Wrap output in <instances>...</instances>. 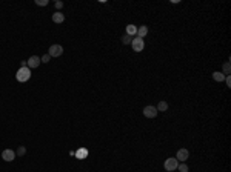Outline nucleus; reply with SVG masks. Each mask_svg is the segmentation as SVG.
I'll use <instances>...</instances> for the list:
<instances>
[{"label":"nucleus","instance_id":"nucleus-2","mask_svg":"<svg viewBox=\"0 0 231 172\" xmlns=\"http://www.w3.org/2000/svg\"><path fill=\"white\" fill-rule=\"evenodd\" d=\"M131 45H132V49H134L136 52H140L142 49H143L145 43H143V38L134 37V38H132V42H131Z\"/></svg>","mask_w":231,"mask_h":172},{"label":"nucleus","instance_id":"nucleus-5","mask_svg":"<svg viewBox=\"0 0 231 172\" xmlns=\"http://www.w3.org/2000/svg\"><path fill=\"white\" fill-rule=\"evenodd\" d=\"M157 112H159V111H157L154 106H145V108H143V115L148 117V118H154V117L157 115Z\"/></svg>","mask_w":231,"mask_h":172},{"label":"nucleus","instance_id":"nucleus-6","mask_svg":"<svg viewBox=\"0 0 231 172\" xmlns=\"http://www.w3.org/2000/svg\"><path fill=\"white\" fill-rule=\"evenodd\" d=\"M40 63H42V61H40V57L33 55V57H29V59H28V61H26V66L31 69V68H37Z\"/></svg>","mask_w":231,"mask_h":172},{"label":"nucleus","instance_id":"nucleus-19","mask_svg":"<svg viewBox=\"0 0 231 172\" xmlns=\"http://www.w3.org/2000/svg\"><path fill=\"white\" fill-rule=\"evenodd\" d=\"M230 76V63H225V66H224V76Z\"/></svg>","mask_w":231,"mask_h":172},{"label":"nucleus","instance_id":"nucleus-17","mask_svg":"<svg viewBox=\"0 0 231 172\" xmlns=\"http://www.w3.org/2000/svg\"><path fill=\"white\" fill-rule=\"evenodd\" d=\"M35 5H39V6H45V5H48V0H35Z\"/></svg>","mask_w":231,"mask_h":172},{"label":"nucleus","instance_id":"nucleus-13","mask_svg":"<svg viewBox=\"0 0 231 172\" xmlns=\"http://www.w3.org/2000/svg\"><path fill=\"white\" fill-rule=\"evenodd\" d=\"M213 78H214L216 82H224L225 80V76L222 72H219V71H216V72H213Z\"/></svg>","mask_w":231,"mask_h":172},{"label":"nucleus","instance_id":"nucleus-8","mask_svg":"<svg viewBox=\"0 0 231 172\" xmlns=\"http://www.w3.org/2000/svg\"><path fill=\"white\" fill-rule=\"evenodd\" d=\"M190 157V152L186 151V149H179V152H177V157H176V160L177 161H182V163H185V160Z\"/></svg>","mask_w":231,"mask_h":172},{"label":"nucleus","instance_id":"nucleus-22","mask_svg":"<svg viewBox=\"0 0 231 172\" xmlns=\"http://www.w3.org/2000/svg\"><path fill=\"white\" fill-rule=\"evenodd\" d=\"M56 8H57V9H60V8H63V2H56Z\"/></svg>","mask_w":231,"mask_h":172},{"label":"nucleus","instance_id":"nucleus-3","mask_svg":"<svg viewBox=\"0 0 231 172\" xmlns=\"http://www.w3.org/2000/svg\"><path fill=\"white\" fill-rule=\"evenodd\" d=\"M177 166H179V161L176 160V158H166L165 160V169L166 171H170V172H173V171H176L177 169Z\"/></svg>","mask_w":231,"mask_h":172},{"label":"nucleus","instance_id":"nucleus-21","mask_svg":"<svg viewBox=\"0 0 231 172\" xmlns=\"http://www.w3.org/2000/svg\"><path fill=\"white\" fill-rule=\"evenodd\" d=\"M225 82H226V86L231 88V77H230V76H226V77H225Z\"/></svg>","mask_w":231,"mask_h":172},{"label":"nucleus","instance_id":"nucleus-11","mask_svg":"<svg viewBox=\"0 0 231 172\" xmlns=\"http://www.w3.org/2000/svg\"><path fill=\"white\" fill-rule=\"evenodd\" d=\"M146 34H148V28H146V26H140V28H137V37L143 38Z\"/></svg>","mask_w":231,"mask_h":172},{"label":"nucleus","instance_id":"nucleus-14","mask_svg":"<svg viewBox=\"0 0 231 172\" xmlns=\"http://www.w3.org/2000/svg\"><path fill=\"white\" fill-rule=\"evenodd\" d=\"M156 109H157V111H160V112H165L168 109V103H166V101H160V103L157 105Z\"/></svg>","mask_w":231,"mask_h":172},{"label":"nucleus","instance_id":"nucleus-12","mask_svg":"<svg viewBox=\"0 0 231 172\" xmlns=\"http://www.w3.org/2000/svg\"><path fill=\"white\" fill-rule=\"evenodd\" d=\"M126 34H128V36H136V34H137V28H136V26L134 25H128L126 26Z\"/></svg>","mask_w":231,"mask_h":172},{"label":"nucleus","instance_id":"nucleus-7","mask_svg":"<svg viewBox=\"0 0 231 172\" xmlns=\"http://www.w3.org/2000/svg\"><path fill=\"white\" fill-rule=\"evenodd\" d=\"M2 158L5 161H12L16 158V152L12 151V149H5V151L2 152Z\"/></svg>","mask_w":231,"mask_h":172},{"label":"nucleus","instance_id":"nucleus-16","mask_svg":"<svg viewBox=\"0 0 231 172\" xmlns=\"http://www.w3.org/2000/svg\"><path fill=\"white\" fill-rule=\"evenodd\" d=\"M177 169H179L180 172H188V166H186L185 163H180V165L177 166Z\"/></svg>","mask_w":231,"mask_h":172},{"label":"nucleus","instance_id":"nucleus-4","mask_svg":"<svg viewBox=\"0 0 231 172\" xmlns=\"http://www.w3.org/2000/svg\"><path fill=\"white\" fill-rule=\"evenodd\" d=\"M48 54H50L51 57H59V55L63 54V48H62V45H51Z\"/></svg>","mask_w":231,"mask_h":172},{"label":"nucleus","instance_id":"nucleus-20","mask_svg":"<svg viewBox=\"0 0 231 172\" xmlns=\"http://www.w3.org/2000/svg\"><path fill=\"white\" fill-rule=\"evenodd\" d=\"M25 152H26V149H25V146H20V148H19V151H17V155H23Z\"/></svg>","mask_w":231,"mask_h":172},{"label":"nucleus","instance_id":"nucleus-18","mask_svg":"<svg viewBox=\"0 0 231 172\" xmlns=\"http://www.w3.org/2000/svg\"><path fill=\"white\" fill-rule=\"evenodd\" d=\"M50 59H51V55H50V54H45V55H43L42 59H40V61H43V63H48V61H50Z\"/></svg>","mask_w":231,"mask_h":172},{"label":"nucleus","instance_id":"nucleus-1","mask_svg":"<svg viewBox=\"0 0 231 172\" xmlns=\"http://www.w3.org/2000/svg\"><path fill=\"white\" fill-rule=\"evenodd\" d=\"M16 77H17V80L19 82H28L29 78H31V69L28 68V66H25V68H20L19 71H17L16 74Z\"/></svg>","mask_w":231,"mask_h":172},{"label":"nucleus","instance_id":"nucleus-9","mask_svg":"<svg viewBox=\"0 0 231 172\" xmlns=\"http://www.w3.org/2000/svg\"><path fill=\"white\" fill-rule=\"evenodd\" d=\"M52 22H54V23H63L65 16L62 14V12H54V14H52Z\"/></svg>","mask_w":231,"mask_h":172},{"label":"nucleus","instance_id":"nucleus-15","mask_svg":"<svg viewBox=\"0 0 231 172\" xmlns=\"http://www.w3.org/2000/svg\"><path fill=\"white\" fill-rule=\"evenodd\" d=\"M122 42H123V45H128V43H131V42H132V37H131V36H128V34H125V36L122 37Z\"/></svg>","mask_w":231,"mask_h":172},{"label":"nucleus","instance_id":"nucleus-10","mask_svg":"<svg viewBox=\"0 0 231 172\" xmlns=\"http://www.w3.org/2000/svg\"><path fill=\"white\" fill-rule=\"evenodd\" d=\"M74 155L77 157L79 160H82V158H86V157H88V151L82 148V149H79V151H75V152H74Z\"/></svg>","mask_w":231,"mask_h":172}]
</instances>
